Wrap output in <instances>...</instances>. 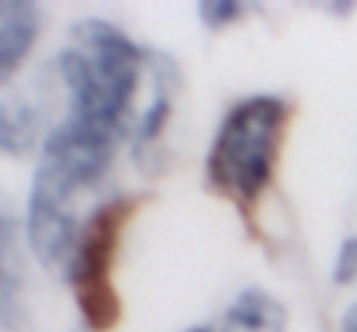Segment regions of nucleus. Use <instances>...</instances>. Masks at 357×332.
I'll use <instances>...</instances> for the list:
<instances>
[{"label":"nucleus","instance_id":"39448f33","mask_svg":"<svg viewBox=\"0 0 357 332\" xmlns=\"http://www.w3.org/2000/svg\"><path fill=\"white\" fill-rule=\"evenodd\" d=\"M42 10L28 0H0V87L24 66L38 42Z\"/></svg>","mask_w":357,"mask_h":332},{"label":"nucleus","instance_id":"7ed1b4c3","mask_svg":"<svg viewBox=\"0 0 357 332\" xmlns=\"http://www.w3.org/2000/svg\"><path fill=\"white\" fill-rule=\"evenodd\" d=\"M139 194H115L98 205L77 239V249L66 263L70 291L87 332H108L121 319V298L115 287V260L121 249V235L132 215L139 212Z\"/></svg>","mask_w":357,"mask_h":332},{"label":"nucleus","instance_id":"423d86ee","mask_svg":"<svg viewBox=\"0 0 357 332\" xmlns=\"http://www.w3.org/2000/svg\"><path fill=\"white\" fill-rule=\"evenodd\" d=\"M219 332H288V308L264 287H246L233 298Z\"/></svg>","mask_w":357,"mask_h":332},{"label":"nucleus","instance_id":"6e6552de","mask_svg":"<svg viewBox=\"0 0 357 332\" xmlns=\"http://www.w3.org/2000/svg\"><path fill=\"white\" fill-rule=\"evenodd\" d=\"M243 14H246V3H236V0H205V3H198V21L208 31H222V28L236 24Z\"/></svg>","mask_w":357,"mask_h":332},{"label":"nucleus","instance_id":"f03ea898","mask_svg":"<svg viewBox=\"0 0 357 332\" xmlns=\"http://www.w3.org/2000/svg\"><path fill=\"white\" fill-rule=\"evenodd\" d=\"M291 104L278 94H250L222 114L205 156L208 187L226 198L246 221L274 180V166L284 145Z\"/></svg>","mask_w":357,"mask_h":332},{"label":"nucleus","instance_id":"f257e3e1","mask_svg":"<svg viewBox=\"0 0 357 332\" xmlns=\"http://www.w3.org/2000/svg\"><path fill=\"white\" fill-rule=\"evenodd\" d=\"M66 87V118L45 132L31 194L77 205L105 180L115 149L128 135L132 104L146 73V52L105 17L77 21L56 59Z\"/></svg>","mask_w":357,"mask_h":332},{"label":"nucleus","instance_id":"20e7f679","mask_svg":"<svg viewBox=\"0 0 357 332\" xmlns=\"http://www.w3.org/2000/svg\"><path fill=\"white\" fill-rule=\"evenodd\" d=\"M24 225L0 208V332L28 329V294H24V260H21Z\"/></svg>","mask_w":357,"mask_h":332},{"label":"nucleus","instance_id":"0eeeda50","mask_svg":"<svg viewBox=\"0 0 357 332\" xmlns=\"http://www.w3.org/2000/svg\"><path fill=\"white\" fill-rule=\"evenodd\" d=\"M42 142H45L42 111L28 104L24 97L0 101V152L3 156H28Z\"/></svg>","mask_w":357,"mask_h":332},{"label":"nucleus","instance_id":"9b49d317","mask_svg":"<svg viewBox=\"0 0 357 332\" xmlns=\"http://www.w3.org/2000/svg\"><path fill=\"white\" fill-rule=\"evenodd\" d=\"M188 332H212V329H205V326H195V329H188Z\"/></svg>","mask_w":357,"mask_h":332},{"label":"nucleus","instance_id":"1a4fd4ad","mask_svg":"<svg viewBox=\"0 0 357 332\" xmlns=\"http://www.w3.org/2000/svg\"><path fill=\"white\" fill-rule=\"evenodd\" d=\"M357 277V235L344 239L340 253H337V263H333V280L337 284H351Z\"/></svg>","mask_w":357,"mask_h":332},{"label":"nucleus","instance_id":"9d476101","mask_svg":"<svg viewBox=\"0 0 357 332\" xmlns=\"http://www.w3.org/2000/svg\"><path fill=\"white\" fill-rule=\"evenodd\" d=\"M340 332H357V301L347 308V315H344V322H340Z\"/></svg>","mask_w":357,"mask_h":332}]
</instances>
